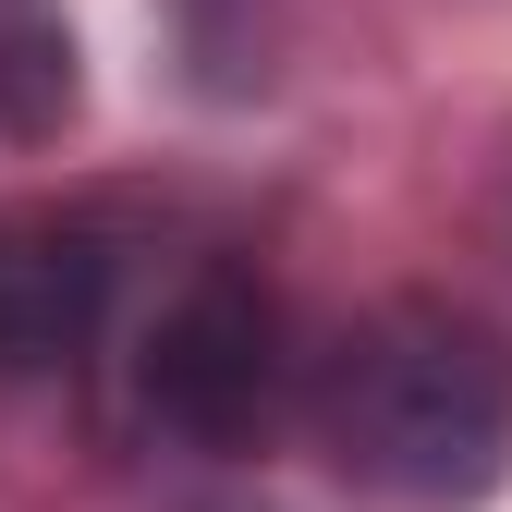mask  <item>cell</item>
Wrapping results in <instances>:
<instances>
[{
    "mask_svg": "<svg viewBox=\"0 0 512 512\" xmlns=\"http://www.w3.org/2000/svg\"><path fill=\"white\" fill-rule=\"evenodd\" d=\"M305 427L378 512H476L512 476V330L464 293H391L317 354Z\"/></svg>",
    "mask_w": 512,
    "mask_h": 512,
    "instance_id": "cell-1",
    "label": "cell"
},
{
    "mask_svg": "<svg viewBox=\"0 0 512 512\" xmlns=\"http://www.w3.org/2000/svg\"><path fill=\"white\" fill-rule=\"evenodd\" d=\"M122 391H135V427L171 439V452H256L293 391V330L256 269L232 256H196L147 317H135V354H122Z\"/></svg>",
    "mask_w": 512,
    "mask_h": 512,
    "instance_id": "cell-2",
    "label": "cell"
},
{
    "mask_svg": "<svg viewBox=\"0 0 512 512\" xmlns=\"http://www.w3.org/2000/svg\"><path fill=\"white\" fill-rule=\"evenodd\" d=\"M110 305H122V244L98 208H49V196L0 208V378L13 391L74 378L110 342Z\"/></svg>",
    "mask_w": 512,
    "mask_h": 512,
    "instance_id": "cell-3",
    "label": "cell"
},
{
    "mask_svg": "<svg viewBox=\"0 0 512 512\" xmlns=\"http://www.w3.org/2000/svg\"><path fill=\"white\" fill-rule=\"evenodd\" d=\"M86 110V37L61 0H0V147H61Z\"/></svg>",
    "mask_w": 512,
    "mask_h": 512,
    "instance_id": "cell-4",
    "label": "cell"
}]
</instances>
